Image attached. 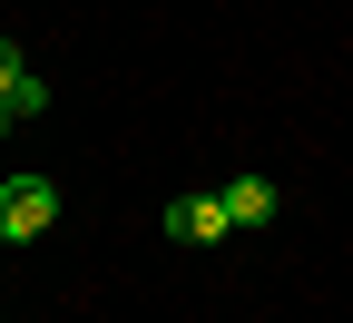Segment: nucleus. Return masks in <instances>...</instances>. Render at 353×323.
<instances>
[{"label": "nucleus", "mask_w": 353, "mask_h": 323, "mask_svg": "<svg viewBox=\"0 0 353 323\" xmlns=\"http://www.w3.org/2000/svg\"><path fill=\"white\" fill-rule=\"evenodd\" d=\"M50 225H59V187H50V176H10V187H0V236H10V245L50 236Z\"/></svg>", "instance_id": "1"}, {"label": "nucleus", "mask_w": 353, "mask_h": 323, "mask_svg": "<svg viewBox=\"0 0 353 323\" xmlns=\"http://www.w3.org/2000/svg\"><path fill=\"white\" fill-rule=\"evenodd\" d=\"M167 236H176V245H226L236 216H226V196L206 187V196H176V206H167Z\"/></svg>", "instance_id": "2"}, {"label": "nucleus", "mask_w": 353, "mask_h": 323, "mask_svg": "<svg viewBox=\"0 0 353 323\" xmlns=\"http://www.w3.org/2000/svg\"><path fill=\"white\" fill-rule=\"evenodd\" d=\"M216 196H226L236 225H275V206H285V196H275V176H226Z\"/></svg>", "instance_id": "3"}, {"label": "nucleus", "mask_w": 353, "mask_h": 323, "mask_svg": "<svg viewBox=\"0 0 353 323\" xmlns=\"http://www.w3.org/2000/svg\"><path fill=\"white\" fill-rule=\"evenodd\" d=\"M39 108H50V79H39V69H30V79L10 88V118H39Z\"/></svg>", "instance_id": "4"}, {"label": "nucleus", "mask_w": 353, "mask_h": 323, "mask_svg": "<svg viewBox=\"0 0 353 323\" xmlns=\"http://www.w3.org/2000/svg\"><path fill=\"white\" fill-rule=\"evenodd\" d=\"M20 79H30V59H20V39H0V98H10Z\"/></svg>", "instance_id": "5"}, {"label": "nucleus", "mask_w": 353, "mask_h": 323, "mask_svg": "<svg viewBox=\"0 0 353 323\" xmlns=\"http://www.w3.org/2000/svg\"><path fill=\"white\" fill-rule=\"evenodd\" d=\"M0 127H10V98H0Z\"/></svg>", "instance_id": "6"}]
</instances>
